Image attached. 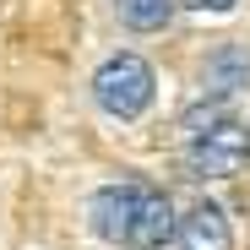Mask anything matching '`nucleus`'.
I'll use <instances>...</instances> for the list:
<instances>
[{
    "instance_id": "1",
    "label": "nucleus",
    "mask_w": 250,
    "mask_h": 250,
    "mask_svg": "<svg viewBox=\"0 0 250 250\" xmlns=\"http://www.w3.org/2000/svg\"><path fill=\"white\" fill-rule=\"evenodd\" d=\"M152 93H158V76L142 55L131 49H114L98 71H93V104L109 114V120H142L152 109Z\"/></svg>"
},
{
    "instance_id": "2",
    "label": "nucleus",
    "mask_w": 250,
    "mask_h": 250,
    "mask_svg": "<svg viewBox=\"0 0 250 250\" xmlns=\"http://www.w3.org/2000/svg\"><path fill=\"white\" fill-rule=\"evenodd\" d=\"M185 180H234L250 163V131L239 120H223L218 131H207L196 142H185Z\"/></svg>"
},
{
    "instance_id": "3",
    "label": "nucleus",
    "mask_w": 250,
    "mask_h": 250,
    "mask_svg": "<svg viewBox=\"0 0 250 250\" xmlns=\"http://www.w3.org/2000/svg\"><path fill=\"white\" fill-rule=\"evenodd\" d=\"M142 196L147 185H98L87 196V229L109 245H131V229H136V212H142Z\"/></svg>"
},
{
    "instance_id": "4",
    "label": "nucleus",
    "mask_w": 250,
    "mask_h": 250,
    "mask_svg": "<svg viewBox=\"0 0 250 250\" xmlns=\"http://www.w3.org/2000/svg\"><path fill=\"white\" fill-rule=\"evenodd\" d=\"M201 98H212V104H223V98H239L245 87H250V49L245 44H218L212 55L201 60Z\"/></svg>"
},
{
    "instance_id": "5",
    "label": "nucleus",
    "mask_w": 250,
    "mask_h": 250,
    "mask_svg": "<svg viewBox=\"0 0 250 250\" xmlns=\"http://www.w3.org/2000/svg\"><path fill=\"white\" fill-rule=\"evenodd\" d=\"M180 250H234V229L218 201H196L180 218Z\"/></svg>"
},
{
    "instance_id": "6",
    "label": "nucleus",
    "mask_w": 250,
    "mask_h": 250,
    "mask_svg": "<svg viewBox=\"0 0 250 250\" xmlns=\"http://www.w3.org/2000/svg\"><path fill=\"white\" fill-rule=\"evenodd\" d=\"M114 11L131 33H158V27H169L174 0H114Z\"/></svg>"
},
{
    "instance_id": "7",
    "label": "nucleus",
    "mask_w": 250,
    "mask_h": 250,
    "mask_svg": "<svg viewBox=\"0 0 250 250\" xmlns=\"http://www.w3.org/2000/svg\"><path fill=\"white\" fill-rule=\"evenodd\" d=\"M180 6H190V11H212V17H223V11H234L239 0H180Z\"/></svg>"
}]
</instances>
